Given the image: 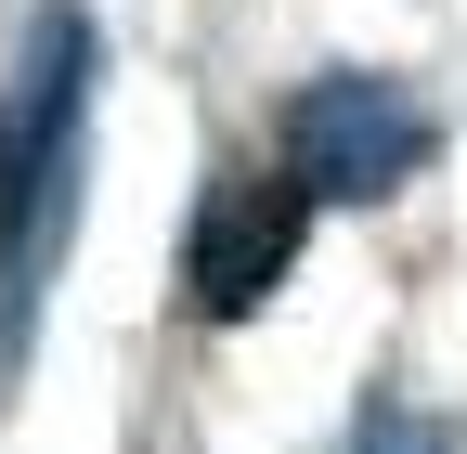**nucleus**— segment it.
Masks as SVG:
<instances>
[{"label": "nucleus", "instance_id": "20e7f679", "mask_svg": "<svg viewBox=\"0 0 467 454\" xmlns=\"http://www.w3.org/2000/svg\"><path fill=\"white\" fill-rule=\"evenodd\" d=\"M364 441H389V454H441L429 428H402V416H364Z\"/></svg>", "mask_w": 467, "mask_h": 454}, {"label": "nucleus", "instance_id": "f03ea898", "mask_svg": "<svg viewBox=\"0 0 467 454\" xmlns=\"http://www.w3.org/2000/svg\"><path fill=\"white\" fill-rule=\"evenodd\" d=\"M273 143H285V169L312 182V208H325V195H337V208H377V195H402V182L441 156V118H429L402 78H377V66H325V78L285 91Z\"/></svg>", "mask_w": 467, "mask_h": 454}, {"label": "nucleus", "instance_id": "f257e3e1", "mask_svg": "<svg viewBox=\"0 0 467 454\" xmlns=\"http://www.w3.org/2000/svg\"><path fill=\"white\" fill-rule=\"evenodd\" d=\"M91 91H104V26L91 0H39L26 66L0 104V389L39 351V299L78 247V182H91Z\"/></svg>", "mask_w": 467, "mask_h": 454}, {"label": "nucleus", "instance_id": "7ed1b4c3", "mask_svg": "<svg viewBox=\"0 0 467 454\" xmlns=\"http://www.w3.org/2000/svg\"><path fill=\"white\" fill-rule=\"evenodd\" d=\"M312 247V182L299 169H221L195 195V247H182V286L208 325H247Z\"/></svg>", "mask_w": 467, "mask_h": 454}]
</instances>
